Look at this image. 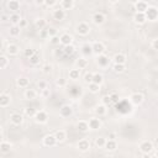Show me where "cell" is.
I'll return each mask as SVG.
<instances>
[{
    "label": "cell",
    "mask_w": 158,
    "mask_h": 158,
    "mask_svg": "<svg viewBox=\"0 0 158 158\" xmlns=\"http://www.w3.org/2000/svg\"><path fill=\"white\" fill-rule=\"evenodd\" d=\"M153 149H154V144H153L152 141H142V142L139 143V151H141V153H143L146 157H148V156L152 153Z\"/></svg>",
    "instance_id": "1"
},
{
    "label": "cell",
    "mask_w": 158,
    "mask_h": 158,
    "mask_svg": "<svg viewBox=\"0 0 158 158\" xmlns=\"http://www.w3.org/2000/svg\"><path fill=\"white\" fill-rule=\"evenodd\" d=\"M33 118H35V121L37 123L43 125V123H47V121H48V114L44 110H37L35 116H33Z\"/></svg>",
    "instance_id": "2"
},
{
    "label": "cell",
    "mask_w": 158,
    "mask_h": 158,
    "mask_svg": "<svg viewBox=\"0 0 158 158\" xmlns=\"http://www.w3.org/2000/svg\"><path fill=\"white\" fill-rule=\"evenodd\" d=\"M75 31L79 36H88L90 32V26L86 22H79L75 27Z\"/></svg>",
    "instance_id": "3"
},
{
    "label": "cell",
    "mask_w": 158,
    "mask_h": 158,
    "mask_svg": "<svg viewBox=\"0 0 158 158\" xmlns=\"http://www.w3.org/2000/svg\"><path fill=\"white\" fill-rule=\"evenodd\" d=\"M144 14L148 21H156L158 19V9L156 6H148Z\"/></svg>",
    "instance_id": "4"
},
{
    "label": "cell",
    "mask_w": 158,
    "mask_h": 158,
    "mask_svg": "<svg viewBox=\"0 0 158 158\" xmlns=\"http://www.w3.org/2000/svg\"><path fill=\"white\" fill-rule=\"evenodd\" d=\"M130 101L133 104V105H141L143 101H144V96H143V94L142 93H138V91H136V93H132L131 95H130Z\"/></svg>",
    "instance_id": "5"
},
{
    "label": "cell",
    "mask_w": 158,
    "mask_h": 158,
    "mask_svg": "<svg viewBox=\"0 0 158 158\" xmlns=\"http://www.w3.org/2000/svg\"><path fill=\"white\" fill-rule=\"evenodd\" d=\"M95 62H96V64H98L100 68H106V67H109V64H110V58L102 53V54H100V56L96 57V60H95Z\"/></svg>",
    "instance_id": "6"
},
{
    "label": "cell",
    "mask_w": 158,
    "mask_h": 158,
    "mask_svg": "<svg viewBox=\"0 0 158 158\" xmlns=\"http://www.w3.org/2000/svg\"><path fill=\"white\" fill-rule=\"evenodd\" d=\"M77 148H78L79 152H83V153L88 152V151L90 149V142H89V139H86V138L80 139V141L77 143Z\"/></svg>",
    "instance_id": "7"
},
{
    "label": "cell",
    "mask_w": 158,
    "mask_h": 158,
    "mask_svg": "<svg viewBox=\"0 0 158 158\" xmlns=\"http://www.w3.org/2000/svg\"><path fill=\"white\" fill-rule=\"evenodd\" d=\"M10 122L14 126H20L23 122V115L19 114V112H14L10 115Z\"/></svg>",
    "instance_id": "8"
},
{
    "label": "cell",
    "mask_w": 158,
    "mask_h": 158,
    "mask_svg": "<svg viewBox=\"0 0 158 158\" xmlns=\"http://www.w3.org/2000/svg\"><path fill=\"white\" fill-rule=\"evenodd\" d=\"M93 53H95L96 56H100V54H102L104 52H105V49H106V47H105V44L102 43V42H94L93 44Z\"/></svg>",
    "instance_id": "9"
},
{
    "label": "cell",
    "mask_w": 158,
    "mask_h": 158,
    "mask_svg": "<svg viewBox=\"0 0 158 158\" xmlns=\"http://www.w3.org/2000/svg\"><path fill=\"white\" fill-rule=\"evenodd\" d=\"M57 143H58V141H57V138H56L54 135H46L43 137V144L46 147H53Z\"/></svg>",
    "instance_id": "10"
},
{
    "label": "cell",
    "mask_w": 158,
    "mask_h": 158,
    "mask_svg": "<svg viewBox=\"0 0 158 158\" xmlns=\"http://www.w3.org/2000/svg\"><path fill=\"white\" fill-rule=\"evenodd\" d=\"M5 51H6V53L9 56H17L19 52H20V47L16 43H9L6 46V48H5Z\"/></svg>",
    "instance_id": "11"
},
{
    "label": "cell",
    "mask_w": 158,
    "mask_h": 158,
    "mask_svg": "<svg viewBox=\"0 0 158 158\" xmlns=\"http://www.w3.org/2000/svg\"><path fill=\"white\" fill-rule=\"evenodd\" d=\"M106 21V16L102 14V12H95L94 15H93V22L95 23V25H102L104 22Z\"/></svg>",
    "instance_id": "12"
},
{
    "label": "cell",
    "mask_w": 158,
    "mask_h": 158,
    "mask_svg": "<svg viewBox=\"0 0 158 158\" xmlns=\"http://www.w3.org/2000/svg\"><path fill=\"white\" fill-rule=\"evenodd\" d=\"M88 122H89L90 130H93V131H96V130H100L101 128V121L98 117H91V118H89Z\"/></svg>",
    "instance_id": "13"
},
{
    "label": "cell",
    "mask_w": 158,
    "mask_h": 158,
    "mask_svg": "<svg viewBox=\"0 0 158 158\" xmlns=\"http://www.w3.org/2000/svg\"><path fill=\"white\" fill-rule=\"evenodd\" d=\"M11 102V96L6 93L0 94V107H7Z\"/></svg>",
    "instance_id": "14"
},
{
    "label": "cell",
    "mask_w": 158,
    "mask_h": 158,
    "mask_svg": "<svg viewBox=\"0 0 158 158\" xmlns=\"http://www.w3.org/2000/svg\"><path fill=\"white\" fill-rule=\"evenodd\" d=\"M11 149H12V144H11L9 141L2 139V141L0 142V152H1L2 154H7V153H10Z\"/></svg>",
    "instance_id": "15"
},
{
    "label": "cell",
    "mask_w": 158,
    "mask_h": 158,
    "mask_svg": "<svg viewBox=\"0 0 158 158\" xmlns=\"http://www.w3.org/2000/svg\"><path fill=\"white\" fill-rule=\"evenodd\" d=\"M133 21H135V23H137V25H143V23L147 21L146 14H144V12H135V15H133Z\"/></svg>",
    "instance_id": "16"
},
{
    "label": "cell",
    "mask_w": 158,
    "mask_h": 158,
    "mask_svg": "<svg viewBox=\"0 0 158 158\" xmlns=\"http://www.w3.org/2000/svg\"><path fill=\"white\" fill-rule=\"evenodd\" d=\"M59 37H60V44H63V46L73 44V36H72V35L64 32V33H62Z\"/></svg>",
    "instance_id": "17"
},
{
    "label": "cell",
    "mask_w": 158,
    "mask_h": 158,
    "mask_svg": "<svg viewBox=\"0 0 158 158\" xmlns=\"http://www.w3.org/2000/svg\"><path fill=\"white\" fill-rule=\"evenodd\" d=\"M72 114H73V109L70 105H63L59 109V115L62 117H69V116H72Z\"/></svg>",
    "instance_id": "18"
},
{
    "label": "cell",
    "mask_w": 158,
    "mask_h": 158,
    "mask_svg": "<svg viewBox=\"0 0 158 158\" xmlns=\"http://www.w3.org/2000/svg\"><path fill=\"white\" fill-rule=\"evenodd\" d=\"M77 128H78L79 132L85 133V132H88V131L90 130V127H89V122L85 121V120H80V121H78V123H77Z\"/></svg>",
    "instance_id": "19"
},
{
    "label": "cell",
    "mask_w": 158,
    "mask_h": 158,
    "mask_svg": "<svg viewBox=\"0 0 158 158\" xmlns=\"http://www.w3.org/2000/svg\"><path fill=\"white\" fill-rule=\"evenodd\" d=\"M114 63H117V64H126L127 62V57L125 53H116L112 58Z\"/></svg>",
    "instance_id": "20"
},
{
    "label": "cell",
    "mask_w": 158,
    "mask_h": 158,
    "mask_svg": "<svg viewBox=\"0 0 158 158\" xmlns=\"http://www.w3.org/2000/svg\"><path fill=\"white\" fill-rule=\"evenodd\" d=\"M107 152H115L117 149V143L115 139H106V143H105V147H104Z\"/></svg>",
    "instance_id": "21"
},
{
    "label": "cell",
    "mask_w": 158,
    "mask_h": 158,
    "mask_svg": "<svg viewBox=\"0 0 158 158\" xmlns=\"http://www.w3.org/2000/svg\"><path fill=\"white\" fill-rule=\"evenodd\" d=\"M7 9L10 10V11H12V12H17L19 10H20V1L19 0H10L9 2H7Z\"/></svg>",
    "instance_id": "22"
},
{
    "label": "cell",
    "mask_w": 158,
    "mask_h": 158,
    "mask_svg": "<svg viewBox=\"0 0 158 158\" xmlns=\"http://www.w3.org/2000/svg\"><path fill=\"white\" fill-rule=\"evenodd\" d=\"M53 19L56 21H62L65 19V10H63L62 7L60 9H57L53 11Z\"/></svg>",
    "instance_id": "23"
},
{
    "label": "cell",
    "mask_w": 158,
    "mask_h": 158,
    "mask_svg": "<svg viewBox=\"0 0 158 158\" xmlns=\"http://www.w3.org/2000/svg\"><path fill=\"white\" fill-rule=\"evenodd\" d=\"M95 114L100 117V116H105L106 115V112H107V105H105V104H100V105H96L95 106Z\"/></svg>",
    "instance_id": "24"
},
{
    "label": "cell",
    "mask_w": 158,
    "mask_h": 158,
    "mask_svg": "<svg viewBox=\"0 0 158 158\" xmlns=\"http://www.w3.org/2000/svg\"><path fill=\"white\" fill-rule=\"evenodd\" d=\"M148 9V4L146 1L139 0L137 4H135V10L136 12H146V10Z\"/></svg>",
    "instance_id": "25"
},
{
    "label": "cell",
    "mask_w": 158,
    "mask_h": 158,
    "mask_svg": "<svg viewBox=\"0 0 158 158\" xmlns=\"http://www.w3.org/2000/svg\"><path fill=\"white\" fill-rule=\"evenodd\" d=\"M23 96L26 100H35L37 98V91L35 89H26L25 93H23Z\"/></svg>",
    "instance_id": "26"
},
{
    "label": "cell",
    "mask_w": 158,
    "mask_h": 158,
    "mask_svg": "<svg viewBox=\"0 0 158 158\" xmlns=\"http://www.w3.org/2000/svg\"><path fill=\"white\" fill-rule=\"evenodd\" d=\"M16 85H17L19 88H28L30 80H28V78H26V77H20V78L16 79Z\"/></svg>",
    "instance_id": "27"
},
{
    "label": "cell",
    "mask_w": 158,
    "mask_h": 158,
    "mask_svg": "<svg viewBox=\"0 0 158 158\" xmlns=\"http://www.w3.org/2000/svg\"><path fill=\"white\" fill-rule=\"evenodd\" d=\"M68 77H69V79H72V80H78L79 77H80V69H79V68H73V69H70V70L68 72Z\"/></svg>",
    "instance_id": "28"
},
{
    "label": "cell",
    "mask_w": 158,
    "mask_h": 158,
    "mask_svg": "<svg viewBox=\"0 0 158 158\" xmlns=\"http://www.w3.org/2000/svg\"><path fill=\"white\" fill-rule=\"evenodd\" d=\"M54 136H56L57 141H58L59 143H62V142H64L65 138H67V132H65L64 130H57V131L54 132Z\"/></svg>",
    "instance_id": "29"
},
{
    "label": "cell",
    "mask_w": 158,
    "mask_h": 158,
    "mask_svg": "<svg viewBox=\"0 0 158 158\" xmlns=\"http://www.w3.org/2000/svg\"><path fill=\"white\" fill-rule=\"evenodd\" d=\"M20 32H21V26L20 25H12L9 30V33H10L11 37H17L20 35Z\"/></svg>",
    "instance_id": "30"
},
{
    "label": "cell",
    "mask_w": 158,
    "mask_h": 158,
    "mask_svg": "<svg viewBox=\"0 0 158 158\" xmlns=\"http://www.w3.org/2000/svg\"><path fill=\"white\" fill-rule=\"evenodd\" d=\"M60 7L63 10H72L74 7V0H62Z\"/></svg>",
    "instance_id": "31"
},
{
    "label": "cell",
    "mask_w": 158,
    "mask_h": 158,
    "mask_svg": "<svg viewBox=\"0 0 158 158\" xmlns=\"http://www.w3.org/2000/svg\"><path fill=\"white\" fill-rule=\"evenodd\" d=\"M21 16L17 14V12H14V14H11L10 15V22L12 23V25H20V22H21Z\"/></svg>",
    "instance_id": "32"
},
{
    "label": "cell",
    "mask_w": 158,
    "mask_h": 158,
    "mask_svg": "<svg viewBox=\"0 0 158 158\" xmlns=\"http://www.w3.org/2000/svg\"><path fill=\"white\" fill-rule=\"evenodd\" d=\"M93 83L101 85L104 83V75L101 73H93Z\"/></svg>",
    "instance_id": "33"
},
{
    "label": "cell",
    "mask_w": 158,
    "mask_h": 158,
    "mask_svg": "<svg viewBox=\"0 0 158 158\" xmlns=\"http://www.w3.org/2000/svg\"><path fill=\"white\" fill-rule=\"evenodd\" d=\"M88 89H89V91H90L91 94H98V93L100 91V85L91 81V83L88 84Z\"/></svg>",
    "instance_id": "34"
},
{
    "label": "cell",
    "mask_w": 158,
    "mask_h": 158,
    "mask_svg": "<svg viewBox=\"0 0 158 158\" xmlns=\"http://www.w3.org/2000/svg\"><path fill=\"white\" fill-rule=\"evenodd\" d=\"M46 20L43 19V17H40V19H36L35 20V26H36V28L37 30H42V28H44L46 27Z\"/></svg>",
    "instance_id": "35"
},
{
    "label": "cell",
    "mask_w": 158,
    "mask_h": 158,
    "mask_svg": "<svg viewBox=\"0 0 158 158\" xmlns=\"http://www.w3.org/2000/svg\"><path fill=\"white\" fill-rule=\"evenodd\" d=\"M81 53L84 56H90L93 54V46L89 44V43H85L83 47H81Z\"/></svg>",
    "instance_id": "36"
},
{
    "label": "cell",
    "mask_w": 158,
    "mask_h": 158,
    "mask_svg": "<svg viewBox=\"0 0 158 158\" xmlns=\"http://www.w3.org/2000/svg\"><path fill=\"white\" fill-rule=\"evenodd\" d=\"M77 67L79 69H84L88 67V59L85 57H81V58H78L77 59Z\"/></svg>",
    "instance_id": "37"
},
{
    "label": "cell",
    "mask_w": 158,
    "mask_h": 158,
    "mask_svg": "<svg viewBox=\"0 0 158 158\" xmlns=\"http://www.w3.org/2000/svg\"><path fill=\"white\" fill-rule=\"evenodd\" d=\"M9 62H10V59L7 58L6 54H1L0 56V68L1 69H5L9 65Z\"/></svg>",
    "instance_id": "38"
},
{
    "label": "cell",
    "mask_w": 158,
    "mask_h": 158,
    "mask_svg": "<svg viewBox=\"0 0 158 158\" xmlns=\"http://www.w3.org/2000/svg\"><path fill=\"white\" fill-rule=\"evenodd\" d=\"M112 70L115 73H117V74H121V73H123L126 70V64H117V63H115L114 67H112Z\"/></svg>",
    "instance_id": "39"
},
{
    "label": "cell",
    "mask_w": 158,
    "mask_h": 158,
    "mask_svg": "<svg viewBox=\"0 0 158 158\" xmlns=\"http://www.w3.org/2000/svg\"><path fill=\"white\" fill-rule=\"evenodd\" d=\"M28 60H30V64H32V65H38L40 62H41V57H40V54L36 52L31 58H28Z\"/></svg>",
    "instance_id": "40"
},
{
    "label": "cell",
    "mask_w": 158,
    "mask_h": 158,
    "mask_svg": "<svg viewBox=\"0 0 158 158\" xmlns=\"http://www.w3.org/2000/svg\"><path fill=\"white\" fill-rule=\"evenodd\" d=\"M74 51H75V48H74V46H73V44L64 46V48H63V53H64L65 56H72V54L74 53Z\"/></svg>",
    "instance_id": "41"
},
{
    "label": "cell",
    "mask_w": 158,
    "mask_h": 158,
    "mask_svg": "<svg viewBox=\"0 0 158 158\" xmlns=\"http://www.w3.org/2000/svg\"><path fill=\"white\" fill-rule=\"evenodd\" d=\"M105 143H106V138L105 137H98V138H95V146L98 148H104L105 147Z\"/></svg>",
    "instance_id": "42"
},
{
    "label": "cell",
    "mask_w": 158,
    "mask_h": 158,
    "mask_svg": "<svg viewBox=\"0 0 158 158\" xmlns=\"http://www.w3.org/2000/svg\"><path fill=\"white\" fill-rule=\"evenodd\" d=\"M36 111H37V110H35L33 107H25V109H23V114H25L27 117H33L35 114H36Z\"/></svg>",
    "instance_id": "43"
},
{
    "label": "cell",
    "mask_w": 158,
    "mask_h": 158,
    "mask_svg": "<svg viewBox=\"0 0 158 158\" xmlns=\"http://www.w3.org/2000/svg\"><path fill=\"white\" fill-rule=\"evenodd\" d=\"M56 85H57V86H59V88L65 86V85H67V79H65V78H63V77L58 78V79L56 80Z\"/></svg>",
    "instance_id": "44"
},
{
    "label": "cell",
    "mask_w": 158,
    "mask_h": 158,
    "mask_svg": "<svg viewBox=\"0 0 158 158\" xmlns=\"http://www.w3.org/2000/svg\"><path fill=\"white\" fill-rule=\"evenodd\" d=\"M52 69H53V67H52V64H49V63H46V64L42 67V72H43L44 74H49V73L52 72Z\"/></svg>",
    "instance_id": "45"
},
{
    "label": "cell",
    "mask_w": 158,
    "mask_h": 158,
    "mask_svg": "<svg viewBox=\"0 0 158 158\" xmlns=\"http://www.w3.org/2000/svg\"><path fill=\"white\" fill-rule=\"evenodd\" d=\"M35 53H36V51H35L33 48H27V49H25V53H23V54H25V57L28 59V58H31Z\"/></svg>",
    "instance_id": "46"
},
{
    "label": "cell",
    "mask_w": 158,
    "mask_h": 158,
    "mask_svg": "<svg viewBox=\"0 0 158 158\" xmlns=\"http://www.w3.org/2000/svg\"><path fill=\"white\" fill-rule=\"evenodd\" d=\"M48 35H49V38L53 37V36H57L58 35V30L56 27H48Z\"/></svg>",
    "instance_id": "47"
},
{
    "label": "cell",
    "mask_w": 158,
    "mask_h": 158,
    "mask_svg": "<svg viewBox=\"0 0 158 158\" xmlns=\"http://www.w3.org/2000/svg\"><path fill=\"white\" fill-rule=\"evenodd\" d=\"M84 81H85L86 84L91 83V81H93V73H86V74L84 75Z\"/></svg>",
    "instance_id": "48"
},
{
    "label": "cell",
    "mask_w": 158,
    "mask_h": 158,
    "mask_svg": "<svg viewBox=\"0 0 158 158\" xmlns=\"http://www.w3.org/2000/svg\"><path fill=\"white\" fill-rule=\"evenodd\" d=\"M51 43H52V44H59V43H60V37H59L58 35L51 37Z\"/></svg>",
    "instance_id": "49"
},
{
    "label": "cell",
    "mask_w": 158,
    "mask_h": 158,
    "mask_svg": "<svg viewBox=\"0 0 158 158\" xmlns=\"http://www.w3.org/2000/svg\"><path fill=\"white\" fill-rule=\"evenodd\" d=\"M37 86H38L40 90H43V89L48 88V86H47V81H44V80H40V81L37 83Z\"/></svg>",
    "instance_id": "50"
},
{
    "label": "cell",
    "mask_w": 158,
    "mask_h": 158,
    "mask_svg": "<svg viewBox=\"0 0 158 158\" xmlns=\"http://www.w3.org/2000/svg\"><path fill=\"white\" fill-rule=\"evenodd\" d=\"M49 95H51V90H49L48 88H46V89L41 90V96H42V98H44V99H46V98H48Z\"/></svg>",
    "instance_id": "51"
},
{
    "label": "cell",
    "mask_w": 158,
    "mask_h": 158,
    "mask_svg": "<svg viewBox=\"0 0 158 158\" xmlns=\"http://www.w3.org/2000/svg\"><path fill=\"white\" fill-rule=\"evenodd\" d=\"M57 4V0H44V5L47 7H53Z\"/></svg>",
    "instance_id": "52"
},
{
    "label": "cell",
    "mask_w": 158,
    "mask_h": 158,
    "mask_svg": "<svg viewBox=\"0 0 158 158\" xmlns=\"http://www.w3.org/2000/svg\"><path fill=\"white\" fill-rule=\"evenodd\" d=\"M40 37L41 38H47V37H49V35H48V30H40Z\"/></svg>",
    "instance_id": "53"
},
{
    "label": "cell",
    "mask_w": 158,
    "mask_h": 158,
    "mask_svg": "<svg viewBox=\"0 0 158 158\" xmlns=\"http://www.w3.org/2000/svg\"><path fill=\"white\" fill-rule=\"evenodd\" d=\"M151 47L156 51H158V38H154L152 42H151Z\"/></svg>",
    "instance_id": "54"
},
{
    "label": "cell",
    "mask_w": 158,
    "mask_h": 158,
    "mask_svg": "<svg viewBox=\"0 0 158 158\" xmlns=\"http://www.w3.org/2000/svg\"><path fill=\"white\" fill-rule=\"evenodd\" d=\"M110 102H112V101H111V96H110V95H106V96H104V98H102V104L107 105V104H110Z\"/></svg>",
    "instance_id": "55"
},
{
    "label": "cell",
    "mask_w": 158,
    "mask_h": 158,
    "mask_svg": "<svg viewBox=\"0 0 158 158\" xmlns=\"http://www.w3.org/2000/svg\"><path fill=\"white\" fill-rule=\"evenodd\" d=\"M1 22H6V21H10V16H7L6 14H1V17H0Z\"/></svg>",
    "instance_id": "56"
},
{
    "label": "cell",
    "mask_w": 158,
    "mask_h": 158,
    "mask_svg": "<svg viewBox=\"0 0 158 158\" xmlns=\"http://www.w3.org/2000/svg\"><path fill=\"white\" fill-rule=\"evenodd\" d=\"M110 96H111V101H112V102H118V98H117L116 94H112V95H110Z\"/></svg>",
    "instance_id": "57"
},
{
    "label": "cell",
    "mask_w": 158,
    "mask_h": 158,
    "mask_svg": "<svg viewBox=\"0 0 158 158\" xmlns=\"http://www.w3.org/2000/svg\"><path fill=\"white\" fill-rule=\"evenodd\" d=\"M35 4L37 6H41V5H44V0H35Z\"/></svg>",
    "instance_id": "58"
},
{
    "label": "cell",
    "mask_w": 158,
    "mask_h": 158,
    "mask_svg": "<svg viewBox=\"0 0 158 158\" xmlns=\"http://www.w3.org/2000/svg\"><path fill=\"white\" fill-rule=\"evenodd\" d=\"M115 137H116L115 133H110V135H109V138H110V139H115Z\"/></svg>",
    "instance_id": "59"
},
{
    "label": "cell",
    "mask_w": 158,
    "mask_h": 158,
    "mask_svg": "<svg viewBox=\"0 0 158 158\" xmlns=\"http://www.w3.org/2000/svg\"><path fill=\"white\" fill-rule=\"evenodd\" d=\"M20 26H21V27L26 26V21H25V20H21V22H20Z\"/></svg>",
    "instance_id": "60"
},
{
    "label": "cell",
    "mask_w": 158,
    "mask_h": 158,
    "mask_svg": "<svg viewBox=\"0 0 158 158\" xmlns=\"http://www.w3.org/2000/svg\"><path fill=\"white\" fill-rule=\"evenodd\" d=\"M128 1H130L131 4H133V5H135V4H137V2L139 1V0H128Z\"/></svg>",
    "instance_id": "61"
},
{
    "label": "cell",
    "mask_w": 158,
    "mask_h": 158,
    "mask_svg": "<svg viewBox=\"0 0 158 158\" xmlns=\"http://www.w3.org/2000/svg\"><path fill=\"white\" fill-rule=\"evenodd\" d=\"M120 0H109V2H111V4H117Z\"/></svg>",
    "instance_id": "62"
},
{
    "label": "cell",
    "mask_w": 158,
    "mask_h": 158,
    "mask_svg": "<svg viewBox=\"0 0 158 158\" xmlns=\"http://www.w3.org/2000/svg\"><path fill=\"white\" fill-rule=\"evenodd\" d=\"M156 157H158V151H157V152H156Z\"/></svg>",
    "instance_id": "63"
}]
</instances>
